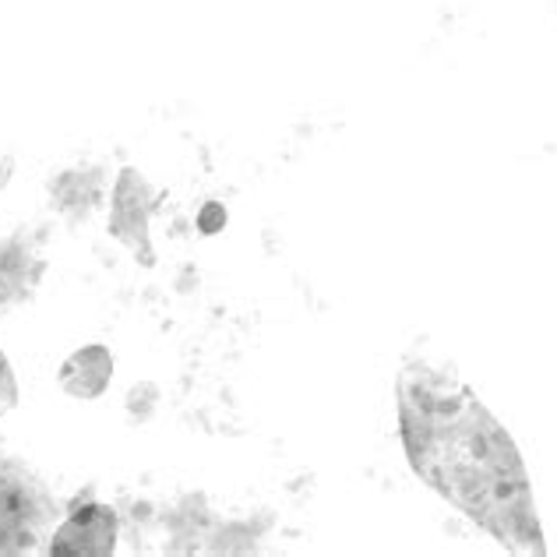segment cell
Segmentation results:
<instances>
[{
    "instance_id": "cell-1",
    "label": "cell",
    "mask_w": 557,
    "mask_h": 557,
    "mask_svg": "<svg viewBox=\"0 0 557 557\" xmlns=\"http://www.w3.org/2000/svg\"><path fill=\"white\" fill-rule=\"evenodd\" d=\"M413 473L511 554H547L530 473L511 434L456 371L409 363L395 381Z\"/></svg>"
},
{
    "instance_id": "cell-2",
    "label": "cell",
    "mask_w": 557,
    "mask_h": 557,
    "mask_svg": "<svg viewBox=\"0 0 557 557\" xmlns=\"http://www.w3.org/2000/svg\"><path fill=\"white\" fill-rule=\"evenodd\" d=\"M53 502L18 462L0 459V554H28L47 540Z\"/></svg>"
},
{
    "instance_id": "cell-3",
    "label": "cell",
    "mask_w": 557,
    "mask_h": 557,
    "mask_svg": "<svg viewBox=\"0 0 557 557\" xmlns=\"http://www.w3.org/2000/svg\"><path fill=\"white\" fill-rule=\"evenodd\" d=\"M156 209V190L141 177L138 170L116 173L113 195H110V237H116L141 265H156L152 237H149V219Z\"/></svg>"
},
{
    "instance_id": "cell-4",
    "label": "cell",
    "mask_w": 557,
    "mask_h": 557,
    "mask_svg": "<svg viewBox=\"0 0 557 557\" xmlns=\"http://www.w3.org/2000/svg\"><path fill=\"white\" fill-rule=\"evenodd\" d=\"M50 557H107L116 550V511L78 497L67 519L50 533Z\"/></svg>"
},
{
    "instance_id": "cell-5",
    "label": "cell",
    "mask_w": 557,
    "mask_h": 557,
    "mask_svg": "<svg viewBox=\"0 0 557 557\" xmlns=\"http://www.w3.org/2000/svg\"><path fill=\"white\" fill-rule=\"evenodd\" d=\"M110 381H113V354H110V346H102V343H89L75 349V354L61 363V371H57L61 392L78 403L99 399V395L110 388Z\"/></svg>"
},
{
    "instance_id": "cell-6",
    "label": "cell",
    "mask_w": 557,
    "mask_h": 557,
    "mask_svg": "<svg viewBox=\"0 0 557 557\" xmlns=\"http://www.w3.org/2000/svg\"><path fill=\"white\" fill-rule=\"evenodd\" d=\"M53 201H57V209L61 212H89L92 205L99 201L102 195V181L96 177V173H82V170H67L61 173L53 184Z\"/></svg>"
},
{
    "instance_id": "cell-7",
    "label": "cell",
    "mask_w": 557,
    "mask_h": 557,
    "mask_svg": "<svg viewBox=\"0 0 557 557\" xmlns=\"http://www.w3.org/2000/svg\"><path fill=\"white\" fill-rule=\"evenodd\" d=\"M14 406H18V377H14L11 360L0 349V417H8Z\"/></svg>"
},
{
    "instance_id": "cell-8",
    "label": "cell",
    "mask_w": 557,
    "mask_h": 557,
    "mask_svg": "<svg viewBox=\"0 0 557 557\" xmlns=\"http://www.w3.org/2000/svg\"><path fill=\"white\" fill-rule=\"evenodd\" d=\"M226 226V209L219 201H209L205 209L198 212V230L201 233H219Z\"/></svg>"
}]
</instances>
